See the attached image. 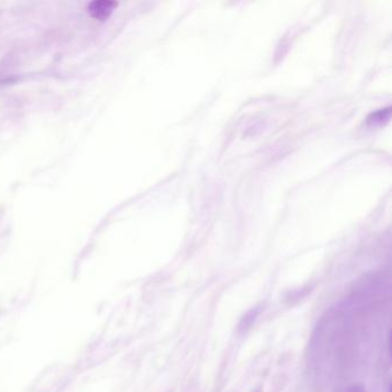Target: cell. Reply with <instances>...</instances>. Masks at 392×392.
<instances>
[{
    "instance_id": "cell-3",
    "label": "cell",
    "mask_w": 392,
    "mask_h": 392,
    "mask_svg": "<svg viewBox=\"0 0 392 392\" xmlns=\"http://www.w3.org/2000/svg\"><path fill=\"white\" fill-rule=\"evenodd\" d=\"M390 117V108H386V110H381L376 113L372 114L370 117H368V124H372V126H377V124H382L383 122L389 120Z\"/></svg>"
},
{
    "instance_id": "cell-2",
    "label": "cell",
    "mask_w": 392,
    "mask_h": 392,
    "mask_svg": "<svg viewBox=\"0 0 392 392\" xmlns=\"http://www.w3.org/2000/svg\"><path fill=\"white\" fill-rule=\"evenodd\" d=\"M261 311H263L261 306H256V307L251 308L247 314H244L238 324V333L245 334L249 329H251Z\"/></svg>"
},
{
    "instance_id": "cell-1",
    "label": "cell",
    "mask_w": 392,
    "mask_h": 392,
    "mask_svg": "<svg viewBox=\"0 0 392 392\" xmlns=\"http://www.w3.org/2000/svg\"><path fill=\"white\" fill-rule=\"evenodd\" d=\"M117 6V3L113 1H106V0H99L91 3L89 6V12L91 17L99 21H105L110 17V14L113 13L114 7Z\"/></svg>"
},
{
    "instance_id": "cell-4",
    "label": "cell",
    "mask_w": 392,
    "mask_h": 392,
    "mask_svg": "<svg viewBox=\"0 0 392 392\" xmlns=\"http://www.w3.org/2000/svg\"><path fill=\"white\" fill-rule=\"evenodd\" d=\"M347 392H365L363 386L360 384H352V386L347 390Z\"/></svg>"
}]
</instances>
